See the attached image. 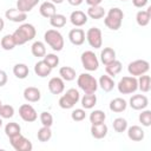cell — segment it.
I'll list each match as a JSON object with an SVG mask.
<instances>
[{"label": "cell", "instance_id": "obj_32", "mask_svg": "<svg viewBox=\"0 0 151 151\" xmlns=\"http://www.w3.org/2000/svg\"><path fill=\"white\" fill-rule=\"evenodd\" d=\"M13 73L18 79H25L28 76L29 70L26 64H15L13 67Z\"/></svg>", "mask_w": 151, "mask_h": 151}, {"label": "cell", "instance_id": "obj_18", "mask_svg": "<svg viewBox=\"0 0 151 151\" xmlns=\"http://www.w3.org/2000/svg\"><path fill=\"white\" fill-rule=\"evenodd\" d=\"M107 126L105 123H100V124H92L91 125V134L93 138L96 139H101L104 137H106L107 134Z\"/></svg>", "mask_w": 151, "mask_h": 151}, {"label": "cell", "instance_id": "obj_44", "mask_svg": "<svg viewBox=\"0 0 151 151\" xmlns=\"http://www.w3.org/2000/svg\"><path fill=\"white\" fill-rule=\"evenodd\" d=\"M71 118L74 120V122H81L86 118V112L84 109H76L72 111L71 113Z\"/></svg>", "mask_w": 151, "mask_h": 151}, {"label": "cell", "instance_id": "obj_34", "mask_svg": "<svg viewBox=\"0 0 151 151\" xmlns=\"http://www.w3.org/2000/svg\"><path fill=\"white\" fill-rule=\"evenodd\" d=\"M5 133L8 138H12L19 133H21V127L18 123L15 122H11V123H7L6 126H5Z\"/></svg>", "mask_w": 151, "mask_h": 151}, {"label": "cell", "instance_id": "obj_51", "mask_svg": "<svg viewBox=\"0 0 151 151\" xmlns=\"http://www.w3.org/2000/svg\"><path fill=\"white\" fill-rule=\"evenodd\" d=\"M1 127H2V118L0 117V129H1Z\"/></svg>", "mask_w": 151, "mask_h": 151}, {"label": "cell", "instance_id": "obj_46", "mask_svg": "<svg viewBox=\"0 0 151 151\" xmlns=\"http://www.w3.org/2000/svg\"><path fill=\"white\" fill-rule=\"evenodd\" d=\"M8 78H7V73L4 70H0V87H2L4 85H6Z\"/></svg>", "mask_w": 151, "mask_h": 151}, {"label": "cell", "instance_id": "obj_14", "mask_svg": "<svg viewBox=\"0 0 151 151\" xmlns=\"http://www.w3.org/2000/svg\"><path fill=\"white\" fill-rule=\"evenodd\" d=\"M48 90L52 94H60L65 90L64 80L60 77H53L48 81Z\"/></svg>", "mask_w": 151, "mask_h": 151}, {"label": "cell", "instance_id": "obj_23", "mask_svg": "<svg viewBox=\"0 0 151 151\" xmlns=\"http://www.w3.org/2000/svg\"><path fill=\"white\" fill-rule=\"evenodd\" d=\"M126 106H127V103L123 98H114L110 101V105H109L110 110L112 112H116V113H120V112L125 111Z\"/></svg>", "mask_w": 151, "mask_h": 151}, {"label": "cell", "instance_id": "obj_25", "mask_svg": "<svg viewBox=\"0 0 151 151\" xmlns=\"http://www.w3.org/2000/svg\"><path fill=\"white\" fill-rule=\"evenodd\" d=\"M122 68H123L122 63L119 60H117V59H114L110 64L105 65V71H106L107 76H110V77H114V76L119 74L120 71H122Z\"/></svg>", "mask_w": 151, "mask_h": 151}, {"label": "cell", "instance_id": "obj_30", "mask_svg": "<svg viewBox=\"0 0 151 151\" xmlns=\"http://www.w3.org/2000/svg\"><path fill=\"white\" fill-rule=\"evenodd\" d=\"M80 101H81V106L85 110H90L97 104V96L94 93H85L80 99Z\"/></svg>", "mask_w": 151, "mask_h": 151}, {"label": "cell", "instance_id": "obj_27", "mask_svg": "<svg viewBox=\"0 0 151 151\" xmlns=\"http://www.w3.org/2000/svg\"><path fill=\"white\" fill-rule=\"evenodd\" d=\"M87 17H90L91 19H94V20H98V19H101L105 17V9L100 6V5H97V6H90L88 9H87Z\"/></svg>", "mask_w": 151, "mask_h": 151}, {"label": "cell", "instance_id": "obj_33", "mask_svg": "<svg viewBox=\"0 0 151 151\" xmlns=\"http://www.w3.org/2000/svg\"><path fill=\"white\" fill-rule=\"evenodd\" d=\"M137 81H138V88L142 92L146 93V92L150 91V88H151V79H150V76H147L146 73L145 74H142V76H139V79H137Z\"/></svg>", "mask_w": 151, "mask_h": 151}, {"label": "cell", "instance_id": "obj_41", "mask_svg": "<svg viewBox=\"0 0 151 151\" xmlns=\"http://www.w3.org/2000/svg\"><path fill=\"white\" fill-rule=\"evenodd\" d=\"M139 122L142 123L143 126H146L149 127L151 125V111L150 110H142V113H139V117H138Z\"/></svg>", "mask_w": 151, "mask_h": 151}, {"label": "cell", "instance_id": "obj_31", "mask_svg": "<svg viewBox=\"0 0 151 151\" xmlns=\"http://www.w3.org/2000/svg\"><path fill=\"white\" fill-rule=\"evenodd\" d=\"M31 52L34 57L37 58H44L45 54H46V47H45V44L42 41H34L33 45L31 46Z\"/></svg>", "mask_w": 151, "mask_h": 151}, {"label": "cell", "instance_id": "obj_52", "mask_svg": "<svg viewBox=\"0 0 151 151\" xmlns=\"http://www.w3.org/2000/svg\"><path fill=\"white\" fill-rule=\"evenodd\" d=\"M1 105H2V103H1V100H0V106H1Z\"/></svg>", "mask_w": 151, "mask_h": 151}, {"label": "cell", "instance_id": "obj_21", "mask_svg": "<svg viewBox=\"0 0 151 151\" xmlns=\"http://www.w3.org/2000/svg\"><path fill=\"white\" fill-rule=\"evenodd\" d=\"M150 19H151V7H147L146 9L139 11L136 15V21L142 27L147 26L149 22H150Z\"/></svg>", "mask_w": 151, "mask_h": 151}, {"label": "cell", "instance_id": "obj_48", "mask_svg": "<svg viewBox=\"0 0 151 151\" xmlns=\"http://www.w3.org/2000/svg\"><path fill=\"white\" fill-rule=\"evenodd\" d=\"M83 1L84 0H67V2L70 5H72V6H79V5L83 4Z\"/></svg>", "mask_w": 151, "mask_h": 151}, {"label": "cell", "instance_id": "obj_43", "mask_svg": "<svg viewBox=\"0 0 151 151\" xmlns=\"http://www.w3.org/2000/svg\"><path fill=\"white\" fill-rule=\"evenodd\" d=\"M40 122L42 124V126H48L51 127L52 124H53V116L47 112V111H44L40 113Z\"/></svg>", "mask_w": 151, "mask_h": 151}, {"label": "cell", "instance_id": "obj_3", "mask_svg": "<svg viewBox=\"0 0 151 151\" xmlns=\"http://www.w3.org/2000/svg\"><path fill=\"white\" fill-rule=\"evenodd\" d=\"M44 39H45V42L53 50V51H61L63 47H64V38L61 35V33L57 29H48L45 32L44 34Z\"/></svg>", "mask_w": 151, "mask_h": 151}, {"label": "cell", "instance_id": "obj_19", "mask_svg": "<svg viewBox=\"0 0 151 151\" xmlns=\"http://www.w3.org/2000/svg\"><path fill=\"white\" fill-rule=\"evenodd\" d=\"M127 130V137L133 142H140L144 139V130L138 125H132L126 129Z\"/></svg>", "mask_w": 151, "mask_h": 151}, {"label": "cell", "instance_id": "obj_11", "mask_svg": "<svg viewBox=\"0 0 151 151\" xmlns=\"http://www.w3.org/2000/svg\"><path fill=\"white\" fill-rule=\"evenodd\" d=\"M19 116L21 117V119L24 122H27V123L35 122L38 118V113H37L35 109L29 104H22L19 107Z\"/></svg>", "mask_w": 151, "mask_h": 151}, {"label": "cell", "instance_id": "obj_17", "mask_svg": "<svg viewBox=\"0 0 151 151\" xmlns=\"http://www.w3.org/2000/svg\"><path fill=\"white\" fill-rule=\"evenodd\" d=\"M70 21L73 26L80 27L87 22V15L83 11H73L70 15Z\"/></svg>", "mask_w": 151, "mask_h": 151}, {"label": "cell", "instance_id": "obj_26", "mask_svg": "<svg viewBox=\"0 0 151 151\" xmlns=\"http://www.w3.org/2000/svg\"><path fill=\"white\" fill-rule=\"evenodd\" d=\"M98 85L100 86V88H101L104 92H110V91L113 90V87H114L116 84H114L113 79H112L110 76L104 74V76H101V77L99 78Z\"/></svg>", "mask_w": 151, "mask_h": 151}, {"label": "cell", "instance_id": "obj_38", "mask_svg": "<svg viewBox=\"0 0 151 151\" xmlns=\"http://www.w3.org/2000/svg\"><path fill=\"white\" fill-rule=\"evenodd\" d=\"M113 125V130L118 133H122V132H125L126 129H127V120L125 118H122V117H118L113 120L112 123Z\"/></svg>", "mask_w": 151, "mask_h": 151}, {"label": "cell", "instance_id": "obj_12", "mask_svg": "<svg viewBox=\"0 0 151 151\" xmlns=\"http://www.w3.org/2000/svg\"><path fill=\"white\" fill-rule=\"evenodd\" d=\"M129 103L133 110H144L149 105V99L144 94H134L130 98Z\"/></svg>", "mask_w": 151, "mask_h": 151}, {"label": "cell", "instance_id": "obj_50", "mask_svg": "<svg viewBox=\"0 0 151 151\" xmlns=\"http://www.w3.org/2000/svg\"><path fill=\"white\" fill-rule=\"evenodd\" d=\"M64 0H51V2H53L54 5H59V4H61Z\"/></svg>", "mask_w": 151, "mask_h": 151}, {"label": "cell", "instance_id": "obj_53", "mask_svg": "<svg viewBox=\"0 0 151 151\" xmlns=\"http://www.w3.org/2000/svg\"><path fill=\"white\" fill-rule=\"evenodd\" d=\"M120 1H126V0H120Z\"/></svg>", "mask_w": 151, "mask_h": 151}, {"label": "cell", "instance_id": "obj_7", "mask_svg": "<svg viewBox=\"0 0 151 151\" xmlns=\"http://www.w3.org/2000/svg\"><path fill=\"white\" fill-rule=\"evenodd\" d=\"M149 70H150V64L144 59L133 60L127 65V71L132 77H139L142 74H145L147 73Z\"/></svg>", "mask_w": 151, "mask_h": 151}, {"label": "cell", "instance_id": "obj_37", "mask_svg": "<svg viewBox=\"0 0 151 151\" xmlns=\"http://www.w3.org/2000/svg\"><path fill=\"white\" fill-rule=\"evenodd\" d=\"M37 137H38V140L39 142H48L52 137V131H51V127L48 126H42L38 130V133H37Z\"/></svg>", "mask_w": 151, "mask_h": 151}, {"label": "cell", "instance_id": "obj_9", "mask_svg": "<svg viewBox=\"0 0 151 151\" xmlns=\"http://www.w3.org/2000/svg\"><path fill=\"white\" fill-rule=\"evenodd\" d=\"M86 40L88 42V45L93 48H100L103 45V35H101V31L98 27H91L87 29L86 34Z\"/></svg>", "mask_w": 151, "mask_h": 151}, {"label": "cell", "instance_id": "obj_40", "mask_svg": "<svg viewBox=\"0 0 151 151\" xmlns=\"http://www.w3.org/2000/svg\"><path fill=\"white\" fill-rule=\"evenodd\" d=\"M14 116V107L12 105H1L0 106V117L2 119H9Z\"/></svg>", "mask_w": 151, "mask_h": 151}, {"label": "cell", "instance_id": "obj_22", "mask_svg": "<svg viewBox=\"0 0 151 151\" xmlns=\"http://www.w3.org/2000/svg\"><path fill=\"white\" fill-rule=\"evenodd\" d=\"M52 70L53 68H51L44 60H40V61H38L34 65V73L38 77H40V78H45V77L50 76L51 72H52Z\"/></svg>", "mask_w": 151, "mask_h": 151}, {"label": "cell", "instance_id": "obj_6", "mask_svg": "<svg viewBox=\"0 0 151 151\" xmlns=\"http://www.w3.org/2000/svg\"><path fill=\"white\" fill-rule=\"evenodd\" d=\"M80 99V94H79V91L76 90V88H70L66 91V93L64 96L60 97L59 99V106L61 109H65V110H68V109H72Z\"/></svg>", "mask_w": 151, "mask_h": 151}, {"label": "cell", "instance_id": "obj_2", "mask_svg": "<svg viewBox=\"0 0 151 151\" xmlns=\"http://www.w3.org/2000/svg\"><path fill=\"white\" fill-rule=\"evenodd\" d=\"M123 19H124L123 11L118 7H113V8L109 9L107 14L105 15L104 24L107 28H110L112 31H117L120 28V26L123 24Z\"/></svg>", "mask_w": 151, "mask_h": 151}, {"label": "cell", "instance_id": "obj_1", "mask_svg": "<svg viewBox=\"0 0 151 151\" xmlns=\"http://www.w3.org/2000/svg\"><path fill=\"white\" fill-rule=\"evenodd\" d=\"M35 34H37V31L32 24H22L19 26V28H17L13 32L12 35L15 41V45L19 46V45L26 44L27 41L33 40L35 38Z\"/></svg>", "mask_w": 151, "mask_h": 151}, {"label": "cell", "instance_id": "obj_29", "mask_svg": "<svg viewBox=\"0 0 151 151\" xmlns=\"http://www.w3.org/2000/svg\"><path fill=\"white\" fill-rule=\"evenodd\" d=\"M116 59V51L111 47H105L101 52H100V60L104 65L110 64L111 61H113Z\"/></svg>", "mask_w": 151, "mask_h": 151}, {"label": "cell", "instance_id": "obj_35", "mask_svg": "<svg viewBox=\"0 0 151 151\" xmlns=\"http://www.w3.org/2000/svg\"><path fill=\"white\" fill-rule=\"evenodd\" d=\"M66 17L64 14H59V13H55L54 15H52L50 18V24L52 27L54 28H61L66 25Z\"/></svg>", "mask_w": 151, "mask_h": 151}, {"label": "cell", "instance_id": "obj_45", "mask_svg": "<svg viewBox=\"0 0 151 151\" xmlns=\"http://www.w3.org/2000/svg\"><path fill=\"white\" fill-rule=\"evenodd\" d=\"M147 1L149 0H132V4L137 8H143V7H145L147 5Z\"/></svg>", "mask_w": 151, "mask_h": 151}, {"label": "cell", "instance_id": "obj_4", "mask_svg": "<svg viewBox=\"0 0 151 151\" xmlns=\"http://www.w3.org/2000/svg\"><path fill=\"white\" fill-rule=\"evenodd\" d=\"M77 84L80 90H83L85 93H94L98 88V81L97 79L91 76L90 73H81L79 74L77 79Z\"/></svg>", "mask_w": 151, "mask_h": 151}, {"label": "cell", "instance_id": "obj_47", "mask_svg": "<svg viewBox=\"0 0 151 151\" xmlns=\"http://www.w3.org/2000/svg\"><path fill=\"white\" fill-rule=\"evenodd\" d=\"M85 1L88 6H97V5H100L103 0H85Z\"/></svg>", "mask_w": 151, "mask_h": 151}, {"label": "cell", "instance_id": "obj_39", "mask_svg": "<svg viewBox=\"0 0 151 151\" xmlns=\"http://www.w3.org/2000/svg\"><path fill=\"white\" fill-rule=\"evenodd\" d=\"M0 44H1V47H2L5 51H11V50H13V48L17 46L12 34H6V35H4Z\"/></svg>", "mask_w": 151, "mask_h": 151}, {"label": "cell", "instance_id": "obj_28", "mask_svg": "<svg viewBox=\"0 0 151 151\" xmlns=\"http://www.w3.org/2000/svg\"><path fill=\"white\" fill-rule=\"evenodd\" d=\"M59 76L63 80L72 81L76 79V70L71 66H63L59 70Z\"/></svg>", "mask_w": 151, "mask_h": 151}, {"label": "cell", "instance_id": "obj_49", "mask_svg": "<svg viewBox=\"0 0 151 151\" xmlns=\"http://www.w3.org/2000/svg\"><path fill=\"white\" fill-rule=\"evenodd\" d=\"M4 27H5V21H4V19L0 17V32L4 29Z\"/></svg>", "mask_w": 151, "mask_h": 151}, {"label": "cell", "instance_id": "obj_16", "mask_svg": "<svg viewBox=\"0 0 151 151\" xmlns=\"http://www.w3.org/2000/svg\"><path fill=\"white\" fill-rule=\"evenodd\" d=\"M24 98L29 103H37L41 98V92L38 87L28 86L24 90Z\"/></svg>", "mask_w": 151, "mask_h": 151}, {"label": "cell", "instance_id": "obj_20", "mask_svg": "<svg viewBox=\"0 0 151 151\" xmlns=\"http://www.w3.org/2000/svg\"><path fill=\"white\" fill-rule=\"evenodd\" d=\"M39 13L44 17V18H47L50 19L52 15H54L57 13V9H55V5L51 1H45L40 5L39 7Z\"/></svg>", "mask_w": 151, "mask_h": 151}, {"label": "cell", "instance_id": "obj_15", "mask_svg": "<svg viewBox=\"0 0 151 151\" xmlns=\"http://www.w3.org/2000/svg\"><path fill=\"white\" fill-rule=\"evenodd\" d=\"M68 39L76 46L83 45L85 39H86L84 29H81V28H73V29H71L70 33H68Z\"/></svg>", "mask_w": 151, "mask_h": 151}, {"label": "cell", "instance_id": "obj_36", "mask_svg": "<svg viewBox=\"0 0 151 151\" xmlns=\"http://www.w3.org/2000/svg\"><path fill=\"white\" fill-rule=\"evenodd\" d=\"M90 122L91 124H100V123H104L105 119H106V114L104 111L101 110H94L90 113Z\"/></svg>", "mask_w": 151, "mask_h": 151}, {"label": "cell", "instance_id": "obj_10", "mask_svg": "<svg viewBox=\"0 0 151 151\" xmlns=\"http://www.w3.org/2000/svg\"><path fill=\"white\" fill-rule=\"evenodd\" d=\"M9 142H11V145L13 146V149L15 151H31L33 149L31 140L27 139L26 137H24L21 133L9 138Z\"/></svg>", "mask_w": 151, "mask_h": 151}, {"label": "cell", "instance_id": "obj_8", "mask_svg": "<svg viewBox=\"0 0 151 151\" xmlns=\"http://www.w3.org/2000/svg\"><path fill=\"white\" fill-rule=\"evenodd\" d=\"M80 60H81V65L85 70L87 71H97L98 67H99V60L97 58V55L94 54V52L92 51H85L81 53V57H80Z\"/></svg>", "mask_w": 151, "mask_h": 151}, {"label": "cell", "instance_id": "obj_24", "mask_svg": "<svg viewBox=\"0 0 151 151\" xmlns=\"http://www.w3.org/2000/svg\"><path fill=\"white\" fill-rule=\"evenodd\" d=\"M40 0H18L17 1V8L21 12H31L39 2Z\"/></svg>", "mask_w": 151, "mask_h": 151}, {"label": "cell", "instance_id": "obj_42", "mask_svg": "<svg viewBox=\"0 0 151 151\" xmlns=\"http://www.w3.org/2000/svg\"><path fill=\"white\" fill-rule=\"evenodd\" d=\"M51 68H54L58 66L59 64V57L57 54H53V53H50V54H45L44 59H42Z\"/></svg>", "mask_w": 151, "mask_h": 151}, {"label": "cell", "instance_id": "obj_5", "mask_svg": "<svg viewBox=\"0 0 151 151\" xmlns=\"http://www.w3.org/2000/svg\"><path fill=\"white\" fill-rule=\"evenodd\" d=\"M117 88L118 91L122 93V94H131V93H134L137 90H138V81H137V78L136 77H132V76H126V77H123L118 84H117Z\"/></svg>", "mask_w": 151, "mask_h": 151}, {"label": "cell", "instance_id": "obj_13", "mask_svg": "<svg viewBox=\"0 0 151 151\" xmlns=\"http://www.w3.org/2000/svg\"><path fill=\"white\" fill-rule=\"evenodd\" d=\"M5 17L13 22H24L27 19V13L19 11L18 8H9L5 12Z\"/></svg>", "mask_w": 151, "mask_h": 151}]
</instances>
